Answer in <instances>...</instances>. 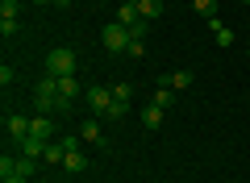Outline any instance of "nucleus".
Returning <instances> with one entry per match:
<instances>
[{"label":"nucleus","mask_w":250,"mask_h":183,"mask_svg":"<svg viewBox=\"0 0 250 183\" xmlns=\"http://www.w3.org/2000/svg\"><path fill=\"white\" fill-rule=\"evenodd\" d=\"M42 71H46V75H75V50L54 46V50L42 59Z\"/></svg>","instance_id":"obj_1"},{"label":"nucleus","mask_w":250,"mask_h":183,"mask_svg":"<svg viewBox=\"0 0 250 183\" xmlns=\"http://www.w3.org/2000/svg\"><path fill=\"white\" fill-rule=\"evenodd\" d=\"M129 42H134V38H129V29H125L121 21L104 25V46H108L113 54H125V50H129Z\"/></svg>","instance_id":"obj_2"},{"label":"nucleus","mask_w":250,"mask_h":183,"mask_svg":"<svg viewBox=\"0 0 250 183\" xmlns=\"http://www.w3.org/2000/svg\"><path fill=\"white\" fill-rule=\"evenodd\" d=\"M83 96H88L92 117H108V104H113V87H88Z\"/></svg>","instance_id":"obj_3"},{"label":"nucleus","mask_w":250,"mask_h":183,"mask_svg":"<svg viewBox=\"0 0 250 183\" xmlns=\"http://www.w3.org/2000/svg\"><path fill=\"white\" fill-rule=\"evenodd\" d=\"M75 133H80L83 142H92V146H108V142H104V133H100V121H96V117H83Z\"/></svg>","instance_id":"obj_4"},{"label":"nucleus","mask_w":250,"mask_h":183,"mask_svg":"<svg viewBox=\"0 0 250 183\" xmlns=\"http://www.w3.org/2000/svg\"><path fill=\"white\" fill-rule=\"evenodd\" d=\"M75 92H80V83H75V75H59V100H62V113L71 108Z\"/></svg>","instance_id":"obj_5"},{"label":"nucleus","mask_w":250,"mask_h":183,"mask_svg":"<svg viewBox=\"0 0 250 183\" xmlns=\"http://www.w3.org/2000/svg\"><path fill=\"white\" fill-rule=\"evenodd\" d=\"M17 150H21V158H42L46 142H42V138H34V133H25V138L17 142Z\"/></svg>","instance_id":"obj_6"},{"label":"nucleus","mask_w":250,"mask_h":183,"mask_svg":"<svg viewBox=\"0 0 250 183\" xmlns=\"http://www.w3.org/2000/svg\"><path fill=\"white\" fill-rule=\"evenodd\" d=\"M62 171H71V175H83V171H88V158H83V150H67V158H62Z\"/></svg>","instance_id":"obj_7"},{"label":"nucleus","mask_w":250,"mask_h":183,"mask_svg":"<svg viewBox=\"0 0 250 183\" xmlns=\"http://www.w3.org/2000/svg\"><path fill=\"white\" fill-rule=\"evenodd\" d=\"M192 79H196L192 71H171V75H163L159 83H167V87H175V92H184V87H192Z\"/></svg>","instance_id":"obj_8"},{"label":"nucleus","mask_w":250,"mask_h":183,"mask_svg":"<svg viewBox=\"0 0 250 183\" xmlns=\"http://www.w3.org/2000/svg\"><path fill=\"white\" fill-rule=\"evenodd\" d=\"M117 21H121L125 29H129V25H138V21H142V17H138V4H134V0H121V9H117Z\"/></svg>","instance_id":"obj_9"},{"label":"nucleus","mask_w":250,"mask_h":183,"mask_svg":"<svg viewBox=\"0 0 250 183\" xmlns=\"http://www.w3.org/2000/svg\"><path fill=\"white\" fill-rule=\"evenodd\" d=\"M134 4H138V17H142V21L163 17V0H134Z\"/></svg>","instance_id":"obj_10"},{"label":"nucleus","mask_w":250,"mask_h":183,"mask_svg":"<svg viewBox=\"0 0 250 183\" xmlns=\"http://www.w3.org/2000/svg\"><path fill=\"white\" fill-rule=\"evenodd\" d=\"M29 133H34V138H42V142H50V138H54L50 117H34V121H29Z\"/></svg>","instance_id":"obj_11"},{"label":"nucleus","mask_w":250,"mask_h":183,"mask_svg":"<svg viewBox=\"0 0 250 183\" xmlns=\"http://www.w3.org/2000/svg\"><path fill=\"white\" fill-rule=\"evenodd\" d=\"M4 129H9V138H13V142H21V138L29 133V121H25V117H17V113H13L9 121H4Z\"/></svg>","instance_id":"obj_12"},{"label":"nucleus","mask_w":250,"mask_h":183,"mask_svg":"<svg viewBox=\"0 0 250 183\" xmlns=\"http://www.w3.org/2000/svg\"><path fill=\"white\" fill-rule=\"evenodd\" d=\"M62 158H67V146H62V142H46L42 163H59V166H62Z\"/></svg>","instance_id":"obj_13"},{"label":"nucleus","mask_w":250,"mask_h":183,"mask_svg":"<svg viewBox=\"0 0 250 183\" xmlns=\"http://www.w3.org/2000/svg\"><path fill=\"white\" fill-rule=\"evenodd\" d=\"M142 125H146V129H159V125H163V108L159 104H146L142 108Z\"/></svg>","instance_id":"obj_14"},{"label":"nucleus","mask_w":250,"mask_h":183,"mask_svg":"<svg viewBox=\"0 0 250 183\" xmlns=\"http://www.w3.org/2000/svg\"><path fill=\"white\" fill-rule=\"evenodd\" d=\"M208 25H213V38H217V46H221V50H225V46H233V29H225L217 17L208 21Z\"/></svg>","instance_id":"obj_15"},{"label":"nucleus","mask_w":250,"mask_h":183,"mask_svg":"<svg viewBox=\"0 0 250 183\" xmlns=\"http://www.w3.org/2000/svg\"><path fill=\"white\" fill-rule=\"evenodd\" d=\"M21 13V0H0V21H17Z\"/></svg>","instance_id":"obj_16"},{"label":"nucleus","mask_w":250,"mask_h":183,"mask_svg":"<svg viewBox=\"0 0 250 183\" xmlns=\"http://www.w3.org/2000/svg\"><path fill=\"white\" fill-rule=\"evenodd\" d=\"M113 96L129 104V100H134V83H129V79H121V83H113Z\"/></svg>","instance_id":"obj_17"},{"label":"nucleus","mask_w":250,"mask_h":183,"mask_svg":"<svg viewBox=\"0 0 250 183\" xmlns=\"http://www.w3.org/2000/svg\"><path fill=\"white\" fill-rule=\"evenodd\" d=\"M171 100H175V92H171L167 83H159V92H154V100H150V104H159V108H167Z\"/></svg>","instance_id":"obj_18"},{"label":"nucleus","mask_w":250,"mask_h":183,"mask_svg":"<svg viewBox=\"0 0 250 183\" xmlns=\"http://www.w3.org/2000/svg\"><path fill=\"white\" fill-rule=\"evenodd\" d=\"M121 117H129V104L113 96V104H108V121H121Z\"/></svg>","instance_id":"obj_19"},{"label":"nucleus","mask_w":250,"mask_h":183,"mask_svg":"<svg viewBox=\"0 0 250 183\" xmlns=\"http://www.w3.org/2000/svg\"><path fill=\"white\" fill-rule=\"evenodd\" d=\"M17 175L34 179V175H38V158H17Z\"/></svg>","instance_id":"obj_20"},{"label":"nucleus","mask_w":250,"mask_h":183,"mask_svg":"<svg viewBox=\"0 0 250 183\" xmlns=\"http://www.w3.org/2000/svg\"><path fill=\"white\" fill-rule=\"evenodd\" d=\"M9 175H17V158L4 154V158H0V179H9Z\"/></svg>","instance_id":"obj_21"},{"label":"nucleus","mask_w":250,"mask_h":183,"mask_svg":"<svg viewBox=\"0 0 250 183\" xmlns=\"http://www.w3.org/2000/svg\"><path fill=\"white\" fill-rule=\"evenodd\" d=\"M192 4H196V13H205L208 21L217 17V0H192Z\"/></svg>","instance_id":"obj_22"},{"label":"nucleus","mask_w":250,"mask_h":183,"mask_svg":"<svg viewBox=\"0 0 250 183\" xmlns=\"http://www.w3.org/2000/svg\"><path fill=\"white\" fill-rule=\"evenodd\" d=\"M125 54H129V59H142V54H146V42H138V38H134V42H129V50H125Z\"/></svg>","instance_id":"obj_23"},{"label":"nucleus","mask_w":250,"mask_h":183,"mask_svg":"<svg viewBox=\"0 0 250 183\" xmlns=\"http://www.w3.org/2000/svg\"><path fill=\"white\" fill-rule=\"evenodd\" d=\"M129 38H138V42H146V21H138V25H129Z\"/></svg>","instance_id":"obj_24"},{"label":"nucleus","mask_w":250,"mask_h":183,"mask_svg":"<svg viewBox=\"0 0 250 183\" xmlns=\"http://www.w3.org/2000/svg\"><path fill=\"white\" fill-rule=\"evenodd\" d=\"M4 183H29V179H25V175H9V179H4Z\"/></svg>","instance_id":"obj_25"},{"label":"nucleus","mask_w":250,"mask_h":183,"mask_svg":"<svg viewBox=\"0 0 250 183\" xmlns=\"http://www.w3.org/2000/svg\"><path fill=\"white\" fill-rule=\"evenodd\" d=\"M54 4H59V9H67V4H71V0H54Z\"/></svg>","instance_id":"obj_26"},{"label":"nucleus","mask_w":250,"mask_h":183,"mask_svg":"<svg viewBox=\"0 0 250 183\" xmlns=\"http://www.w3.org/2000/svg\"><path fill=\"white\" fill-rule=\"evenodd\" d=\"M34 4H54V0H34Z\"/></svg>","instance_id":"obj_27"},{"label":"nucleus","mask_w":250,"mask_h":183,"mask_svg":"<svg viewBox=\"0 0 250 183\" xmlns=\"http://www.w3.org/2000/svg\"><path fill=\"white\" fill-rule=\"evenodd\" d=\"M242 4H250V0H242Z\"/></svg>","instance_id":"obj_28"},{"label":"nucleus","mask_w":250,"mask_h":183,"mask_svg":"<svg viewBox=\"0 0 250 183\" xmlns=\"http://www.w3.org/2000/svg\"><path fill=\"white\" fill-rule=\"evenodd\" d=\"M246 59H250V50H246Z\"/></svg>","instance_id":"obj_29"}]
</instances>
